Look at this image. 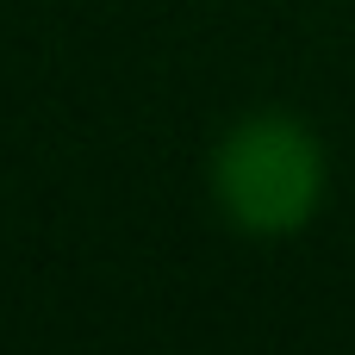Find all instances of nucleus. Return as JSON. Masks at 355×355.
Returning <instances> with one entry per match:
<instances>
[{
	"label": "nucleus",
	"instance_id": "obj_1",
	"mask_svg": "<svg viewBox=\"0 0 355 355\" xmlns=\"http://www.w3.org/2000/svg\"><path fill=\"white\" fill-rule=\"evenodd\" d=\"M212 187L237 231L281 237L312 218V206L324 193V156L306 125H293L281 112H256V119L231 125V137L218 144Z\"/></svg>",
	"mask_w": 355,
	"mask_h": 355
}]
</instances>
